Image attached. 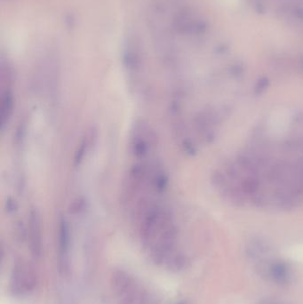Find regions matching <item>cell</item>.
<instances>
[{
    "label": "cell",
    "mask_w": 303,
    "mask_h": 304,
    "mask_svg": "<svg viewBox=\"0 0 303 304\" xmlns=\"http://www.w3.org/2000/svg\"><path fill=\"white\" fill-rule=\"evenodd\" d=\"M152 132L145 125H141L137 127L136 130L134 131V135L133 137L134 142V151L137 156L144 157L148 155L152 147Z\"/></svg>",
    "instance_id": "cell-1"
},
{
    "label": "cell",
    "mask_w": 303,
    "mask_h": 304,
    "mask_svg": "<svg viewBox=\"0 0 303 304\" xmlns=\"http://www.w3.org/2000/svg\"><path fill=\"white\" fill-rule=\"evenodd\" d=\"M69 228L65 219L59 222V258L64 268L68 265L69 253Z\"/></svg>",
    "instance_id": "cell-2"
},
{
    "label": "cell",
    "mask_w": 303,
    "mask_h": 304,
    "mask_svg": "<svg viewBox=\"0 0 303 304\" xmlns=\"http://www.w3.org/2000/svg\"><path fill=\"white\" fill-rule=\"evenodd\" d=\"M29 230L33 250L35 253H40L41 247V224L40 216L37 210H31L29 214Z\"/></svg>",
    "instance_id": "cell-3"
},
{
    "label": "cell",
    "mask_w": 303,
    "mask_h": 304,
    "mask_svg": "<svg viewBox=\"0 0 303 304\" xmlns=\"http://www.w3.org/2000/svg\"><path fill=\"white\" fill-rule=\"evenodd\" d=\"M2 104H1V122L2 127L7 125L8 120L12 116L14 109V96L10 90H7L2 93Z\"/></svg>",
    "instance_id": "cell-4"
},
{
    "label": "cell",
    "mask_w": 303,
    "mask_h": 304,
    "mask_svg": "<svg viewBox=\"0 0 303 304\" xmlns=\"http://www.w3.org/2000/svg\"><path fill=\"white\" fill-rule=\"evenodd\" d=\"M271 276L276 282L285 283L287 281L289 277L288 267L283 262H277L271 266L270 269Z\"/></svg>",
    "instance_id": "cell-5"
},
{
    "label": "cell",
    "mask_w": 303,
    "mask_h": 304,
    "mask_svg": "<svg viewBox=\"0 0 303 304\" xmlns=\"http://www.w3.org/2000/svg\"><path fill=\"white\" fill-rule=\"evenodd\" d=\"M268 86V80H260L259 81V83L257 85L256 87H255V94H260L263 93V91L266 89V87Z\"/></svg>",
    "instance_id": "cell-6"
},
{
    "label": "cell",
    "mask_w": 303,
    "mask_h": 304,
    "mask_svg": "<svg viewBox=\"0 0 303 304\" xmlns=\"http://www.w3.org/2000/svg\"><path fill=\"white\" fill-rule=\"evenodd\" d=\"M179 304H184V303H179Z\"/></svg>",
    "instance_id": "cell-7"
},
{
    "label": "cell",
    "mask_w": 303,
    "mask_h": 304,
    "mask_svg": "<svg viewBox=\"0 0 303 304\" xmlns=\"http://www.w3.org/2000/svg\"><path fill=\"white\" fill-rule=\"evenodd\" d=\"M274 304H276V303H274Z\"/></svg>",
    "instance_id": "cell-8"
}]
</instances>
